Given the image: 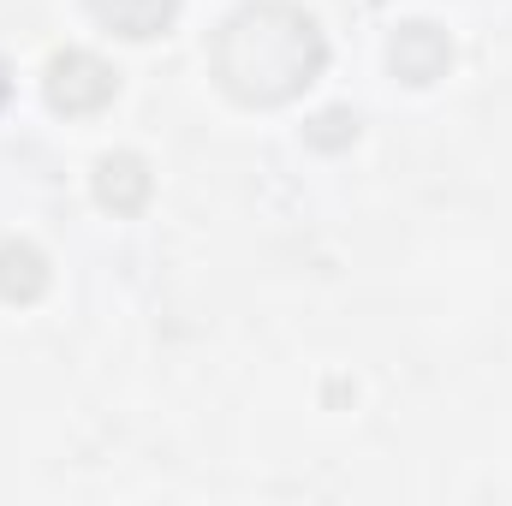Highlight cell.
<instances>
[{"label": "cell", "mask_w": 512, "mask_h": 506, "mask_svg": "<svg viewBox=\"0 0 512 506\" xmlns=\"http://www.w3.org/2000/svg\"><path fill=\"white\" fill-rule=\"evenodd\" d=\"M221 84L239 102H286L322 66V36L292 6H245L221 36Z\"/></svg>", "instance_id": "1"}]
</instances>
